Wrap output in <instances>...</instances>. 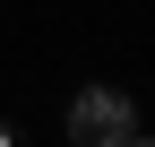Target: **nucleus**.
I'll list each match as a JSON object with an SVG mask.
<instances>
[{
	"label": "nucleus",
	"mask_w": 155,
	"mask_h": 147,
	"mask_svg": "<svg viewBox=\"0 0 155 147\" xmlns=\"http://www.w3.org/2000/svg\"><path fill=\"white\" fill-rule=\"evenodd\" d=\"M69 138L78 147H138L147 121H138V104H129L121 87H78L69 95Z\"/></svg>",
	"instance_id": "obj_1"
},
{
	"label": "nucleus",
	"mask_w": 155,
	"mask_h": 147,
	"mask_svg": "<svg viewBox=\"0 0 155 147\" xmlns=\"http://www.w3.org/2000/svg\"><path fill=\"white\" fill-rule=\"evenodd\" d=\"M0 147H17V121H0Z\"/></svg>",
	"instance_id": "obj_2"
}]
</instances>
